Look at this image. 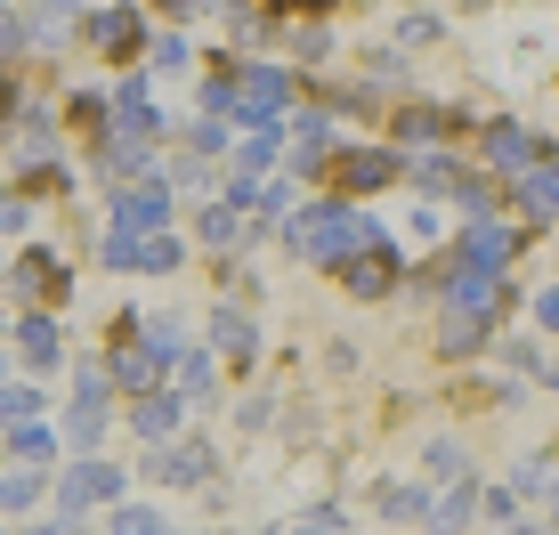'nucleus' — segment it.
Masks as SVG:
<instances>
[{"label": "nucleus", "mask_w": 559, "mask_h": 535, "mask_svg": "<svg viewBox=\"0 0 559 535\" xmlns=\"http://www.w3.org/2000/svg\"><path fill=\"white\" fill-rule=\"evenodd\" d=\"M478 511H487L495 527H519V487H487V495H478Z\"/></svg>", "instance_id": "32"}, {"label": "nucleus", "mask_w": 559, "mask_h": 535, "mask_svg": "<svg viewBox=\"0 0 559 535\" xmlns=\"http://www.w3.org/2000/svg\"><path fill=\"white\" fill-rule=\"evenodd\" d=\"M211 349L236 357V366H252V357H260V324H252V309H236V300H227V309H211Z\"/></svg>", "instance_id": "11"}, {"label": "nucleus", "mask_w": 559, "mask_h": 535, "mask_svg": "<svg viewBox=\"0 0 559 535\" xmlns=\"http://www.w3.org/2000/svg\"><path fill=\"white\" fill-rule=\"evenodd\" d=\"M195 236L211 243V252H227V243H243V212H236V203H203V219H195Z\"/></svg>", "instance_id": "21"}, {"label": "nucleus", "mask_w": 559, "mask_h": 535, "mask_svg": "<svg viewBox=\"0 0 559 535\" xmlns=\"http://www.w3.org/2000/svg\"><path fill=\"white\" fill-rule=\"evenodd\" d=\"M300 535H341V511H333V503H317V511L300 520Z\"/></svg>", "instance_id": "39"}, {"label": "nucleus", "mask_w": 559, "mask_h": 535, "mask_svg": "<svg viewBox=\"0 0 559 535\" xmlns=\"http://www.w3.org/2000/svg\"><path fill=\"white\" fill-rule=\"evenodd\" d=\"M227 33H236V41H267V16H243L236 9V16H227Z\"/></svg>", "instance_id": "40"}, {"label": "nucleus", "mask_w": 559, "mask_h": 535, "mask_svg": "<svg viewBox=\"0 0 559 535\" xmlns=\"http://www.w3.org/2000/svg\"><path fill=\"white\" fill-rule=\"evenodd\" d=\"M267 163H276V122H252V130H243V163L236 170H243V179H260Z\"/></svg>", "instance_id": "25"}, {"label": "nucleus", "mask_w": 559, "mask_h": 535, "mask_svg": "<svg viewBox=\"0 0 559 535\" xmlns=\"http://www.w3.org/2000/svg\"><path fill=\"white\" fill-rule=\"evenodd\" d=\"M421 463H430V479H471V463H462V447H454V438H438V447L421 454Z\"/></svg>", "instance_id": "30"}, {"label": "nucleus", "mask_w": 559, "mask_h": 535, "mask_svg": "<svg viewBox=\"0 0 559 535\" xmlns=\"http://www.w3.org/2000/svg\"><path fill=\"white\" fill-rule=\"evenodd\" d=\"M170 390H179L187 406L211 397V357H203V349H179V357H170Z\"/></svg>", "instance_id": "23"}, {"label": "nucleus", "mask_w": 559, "mask_h": 535, "mask_svg": "<svg viewBox=\"0 0 559 535\" xmlns=\"http://www.w3.org/2000/svg\"><path fill=\"white\" fill-rule=\"evenodd\" d=\"M25 535H73V511H49L41 527H25Z\"/></svg>", "instance_id": "44"}, {"label": "nucleus", "mask_w": 559, "mask_h": 535, "mask_svg": "<svg viewBox=\"0 0 559 535\" xmlns=\"http://www.w3.org/2000/svg\"><path fill=\"white\" fill-rule=\"evenodd\" d=\"M0 98H9V82H0Z\"/></svg>", "instance_id": "47"}, {"label": "nucleus", "mask_w": 559, "mask_h": 535, "mask_svg": "<svg viewBox=\"0 0 559 535\" xmlns=\"http://www.w3.org/2000/svg\"><path fill=\"white\" fill-rule=\"evenodd\" d=\"M179 187H187V195H203V187H211V170H203V155H187V163H179Z\"/></svg>", "instance_id": "41"}, {"label": "nucleus", "mask_w": 559, "mask_h": 535, "mask_svg": "<svg viewBox=\"0 0 559 535\" xmlns=\"http://www.w3.org/2000/svg\"><path fill=\"white\" fill-rule=\"evenodd\" d=\"M16 349H25V366H57V357H66V333H57V317L33 309L25 324H16Z\"/></svg>", "instance_id": "16"}, {"label": "nucleus", "mask_w": 559, "mask_h": 535, "mask_svg": "<svg viewBox=\"0 0 559 535\" xmlns=\"http://www.w3.org/2000/svg\"><path fill=\"white\" fill-rule=\"evenodd\" d=\"M260 535H276V527H260Z\"/></svg>", "instance_id": "48"}, {"label": "nucleus", "mask_w": 559, "mask_h": 535, "mask_svg": "<svg viewBox=\"0 0 559 535\" xmlns=\"http://www.w3.org/2000/svg\"><path fill=\"white\" fill-rule=\"evenodd\" d=\"M535 317H544V333H559V284H551L544 300H535Z\"/></svg>", "instance_id": "43"}, {"label": "nucleus", "mask_w": 559, "mask_h": 535, "mask_svg": "<svg viewBox=\"0 0 559 535\" xmlns=\"http://www.w3.org/2000/svg\"><path fill=\"white\" fill-rule=\"evenodd\" d=\"M82 33H90L106 57H130V49L146 41V33H139V9H98V16H82Z\"/></svg>", "instance_id": "15"}, {"label": "nucleus", "mask_w": 559, "mask_h": 535, "mask_svg": "<svg viewBox=\"0 0 559 535\" xmlns=\"http://www.w3.org/2000/svg\"><path fill=\"white\" fill-rule=\"evenodd\" d=\"M146 57H154V66H163V73H187V66H195V49H187V33H163V41H154Z\"/></svg>", "instance_id": "31"}, {"label": "nucleus", "mask_w": 559, "mask_h": 535, "mask_svg": "<svg viewBox=\"0 0 559 535\" xmlns=\"http://www.w3.org/2000/svg\"><path fill=\"white\" fill-rule=\"evenodd\" d=\"M98 430H106V397H73V414H66V438H73V447H98Z\"/></svg>", "instance_id": "24"}, {"label": "nucleus", "mask_w": 559, "mask_h": 535, "mask_svg": "<svg viewBox=\"0 0 559 535\" xmlns=\"http://www.w3.org/2000/svg\"><path fill=\"white\" fill-rule=\"evenodd\" d=\"M73 25H82V16H73V0H41V9L25 16V41H33V49H57V41H73Z\"/></svg>", "instance_id": "17"}, {"label": "nucleus", "mask_w": 559, "mask_h": 535, "mask_svg": "<svg viewBox=\"0 0 559 535\" xmlns=\"http://www.w3.org/2000/svg\"><path fill=\"white\" fill-rule=\"evenodd\" d=\"M430 130H447V114H438V106H406V114H397V139H406V146H421Z\"/></svg>", "instance_id": "28"}, {"label": "nucleus", "mask_w": 559, "mask_h": 535, "mask_svg": "<svg viewBox=\"0 0 559 535\" xmlns=\"http://www.w3.org/2000/svg\"><path fill=\"white\" fill-rule=\"evenodd\" d=\"M106 373L122 381L130 397H154V390H163V381H170V366H163V357H154L146 341H139V324H130V317L114 324V341H106Z\"/></svg>", "instance_id": "2"}, {"label": "nucleus", "mask_w": 559, "mask_h": 535, "mask_svg": "<svg viewBox=\"0 0 559 535\" xmlns=\"http://www.w3.org/2000/svg\"><path fill=\"white\" fill-rule=\"evenodd\" d=\"M511 535H559V520H535V527H511Z\"/></svg>", "instance_id": "45"}, {"label": "nucleus", "mask_w": 559, "mask_h": 535, "mask_svg": "<svg viewBox=\"0 0 559 535\" xmlns=\"http://www.w3.org/2000/svg\"><path fill=\"white\" fill-rule=\"evenodd\" d=\"M170 187L163 179H130V187H114V227H122V236H163L170 227Z\"/></svg>", "instance_id": "4"}, {"label": "nucleus", "mask_w": 559, "mask_h": 535, "mask_svg": "<svg viewBox=\"0 0 559 535\" xmlns=\"http://www.w3.org/2000/svg\"><path fill=\"white\" fill-rule=\"evenodd\" d=\"M66 284H73V276H66V260H57L49 243H33V252L16 260V293H25L33 309H41V300H66Z\"/></svg>", "instance_id": "10"}, {"label": "nucleus", "mask_w": 559, "mask_h": 535, "mask_svg": "<svg viewBox=\"0 0 559 535\" xmlns=\"http://www.w3.org/2000/svg\"><path fill=\"white\" fill-rule=\"evenodd\" d=\"M114 535H170L154 511H139V503H114Z\"/></svg>", "instance_id": "33"}, {"label": "nucleus", "mask_w": 559, "mask_h": 535, "mask_svg": "<svg viewBox=\"0 0 559 535\" xmlns=\"http://www.w3.org/2000/svg\"><path fill=\"white\" fill-rule=\"evenodd\" d=\"M146 479L154 487H203L211 479V447L203 438H163V447L146 454Z\"/></svg>", "instance_id": "7"}, {"label": "nucleus", "mask_w": 559, "mask_h": 535, "mask_svg": "<svg viewBox=\"0 0 559 535\" xmlns=\"http://www.w3.org/2000/svg\"><path fill=\"white\" fill-rule=\"evenodd\" d=\"M519 487L527 495H559V454H527V463H519Z\"/></svg>", "instance_id": "27"}, {"label": "nucleus", "mask_w": 559, "mask_h": 535, "mask_svg": "<svg viewBox=\"0 0 559 535\" xmlns=\"http://www.w3.org/2000/svg\"><path fill=\"white\" fill-rule=\"evenodd\" d=\"M511 195H519V212H527V219H559V155H544L535 170H519Z\"/></svg>", "instance_id": "12"}, {"label": "nucleus", "mask_w": 559, "mask_h": 535, "mask_svg": "<svg viewBox=\"0 0 559 535\" xmlns=\"http://www.w3.org/2000/svg\"><path fill=\"white\" fill-rule=\"evenodd\" d=\"M397 82H406V57H397V49H381L373 66H365V90H397Z\"/></svg>", "instance_id": "34"}, {"label": "nucleus", "mask_w": 559, "mask_h": 535, "mask_svg": "<svg viewBox=\"0 0 559 535\" xmlns=\"http://www.w3.org/2000/svg\"><path fill=\"white\" fill-rule=\"evenodd\" d=\"M146 170H154V139H122V130H106L98 179H106V187H130V179H146Z\"/></svg>", "instance_id": "9"}, {"label": "nucleus", "mask_w": 559, "mask_h": 535, "mask_svg": "<svg viewBox=\"0 0 559 535\" xmlns=\"http://www.w3.org/2000/svg\"><path fill=\"white\" fill-rule=\"evenodd\" d=\"M414 511H421L414 487H390V495H381V520H414Z\"/></svg>", "instance_id": "38"}, {"label": "nucleus", "mask_w": 559, "mask_h": 535, "mask_svg": "<svg viewBox=\"0 0 559 535\" xmlns=\"http://www.w3.org/2000/svg\"><path fill=\"white\" fill-rule=\"evenodd\" d=\"M333 179L341 187H381V179H397V155H390V146H357V155H341Z\"/></svg>", "instance_id": "18"}, {"label": "nucleus", "mask_w": 559, "mask_h": 535, "mask_svg": "<svg viewBox=\"0 0 559 535\" xmlns=\"http://www.w3.org/2000/svg\"><path fill=\"white\" fill-rule=\"evenodd\" d=\"M471 511H478V487H471V479H447V495L430 503V535H462Z\"/></svg>", "instance_id": "19"}, {"label": "nucleus", "mask_w": 559, "mask_h": 535, "mask_svg": "<svg viewBox=\"0 0 559 535\" xmlns=\"http://www.w3.org/2000/svg\"><path fill=\"white\" fill-rule=\"evenodd\" d=\"M49 479H57V463H16V471H0V511H25Z\"/></svg>", "instance_id": "20"}, {"label": "nucleus", "mask_w": 559, "mask_h": 535, "mask_svg": "<svg viewBox=\"0 0 559 535\" xmlns=\"http://www.w3.org/2000/svg\"><path fill=\"white\" fill-rule=\"evenodd\" d=\"M179 414H187V397H179V390H170V381H163V390H154V397H139V406H130V430L163 447V438L179 430Z\"/></svg>", "instance_id": "14"}, {"label": "nucleus", "mask_w": 559, "mask_h": 535, "mask_svg": "<svg viewBox=\"0 0 559 535\" xmlns=\"http://www.w3.org/2000/svg\"><path fill=\"white\" fill-rule=\"evenodd\" d=\"M227 139H236L227 122H195V130H187V146H195V155H227Z\"/></svg>", "instance_id": "35"}, {"label": "nucleus", "mask_w": 559, "mask_h": 535, "mask_svg": "<svg viewBox=\"0 0 559 535\" xmlns=\"http://www.w3.org/2000/svg\"><path fill=\"white\" fill-rule=\"evenodd\" d=\"M341 276H349L357 300H381V293H397V252H390V243H373V252H357Z\"/></svg>", "instance_id": "13"}, {"label": "nucleus", "mask_w": 559, "mask_h": 535, "mask_svg": "<svg viewBox=\"0 0 559 535\" xmlns=\"http://www.w3.org/2000/svg\"><path fill=\"white\" fill-rule=\"evenodd\" d=\"M511 252H519V227L495 219V212H471V227H462V243H454L462 268H495V276L511 268Z\"/></svg>", "instance_id": "6"}, {"label": "nucleus", "mask_w": 559, "mask_h": 535, "mask_svg": "<svg viewBox=\"0 0 559 535\" xmlns=\"http://www.w3.org/2000/svg\"><path fill=\"white\" fill-rule=\"evenodd\" d=\"M495 324H471V317H438V357H478Z\"/></svg>", "instance_id": "22"}, {"label": "nucleus", "mask_w": 559, "mask_h": 535, "mask_svg": "<svg viewBox=\"0 0 559 535\" xmlns=\"http://www.w3.org/2000/svg\"><path fill=\"white\" fill-rule=\"evenodd\" d=\"M544 155H559V146H551V139H535V130H519V122H495V130H487V170H503V179L535 170Z\"/></svg>", "instance_id": "8"}, {"label": "nucleus", "mask_w": 559, "mask_h": 535, "mask_svg": "<svg viewBox=\"0 0 559 535\" xmlns=\"http://www.w3.org/2000/svg\"><path fill=\"white\" fill-rule=\"evenodd\" d=\"M293 106V73L284 66H243V82H236V122L252 130V122H276V114Z\"/></svg>", "instance_id": "5"}, {"label": "nucleus", "mask_w": 559, "mask_h": 535, "mask_svg": "<svg viewBox=\"0 0 559 535\" xmlns=\"http://www.w3.org/2000/svg\"><path fill=\"white\" fill-rule=\"evenodd\" d=\"M33 414H41V390H33V381L0 390V423H33Z\"/></svg>", "instance_id": "29"}, {"label": "nucleus", "mask_w": 559, "mask_h": 535, "mask_svg": "<svg viewBox=\"0 0 559 535\" xmlns=\"http://www.w3.org/2000/svg\"><path fill=\"white\" fill-rule=\"evenodd\" d=\"M90 503H122V463H98V454H82V463L57 471V511H73V520H82Z\"/></svg>", "instance_id": "3"}, {"label": "nucleus", "mask_w": 559, "mask_h": 535, "mask_svg": "<svg viewBox=\"0 0 559 535\" xmlns=\"http://www.w3.org/2000/svg\"><path fill=\"white\" fill-rule=\"evenodd\" d=\"M373 243H390L381 236V219H365L357 203H308V212L293 219V252L308 260V268H349L357 252H373Z\"/></svg>", "instance_id": "1"}, {"label": "nucleus", "mask_w": 559, "mask_h": 535, "mask_svg": "<svg viewBox=\"0 0 559 535\" xmlns=\"http://www.w3.org/2000/svg\"><path fill=\"white\" fill-rule=\"evenodd\" d=\"M25 219H33L25 195H0V236H25Z\"/></svg>", "instance_id": "37"}, {"label": "nucleus", "mask_w": 559, "mask_h": 535, "mask_svg": "<svg viewBox=\"0 0 559 535\" xmlns=\"http://www.w3.org/2000/svg\"><path fill=\"white\" fill-rule=\"evenodd\" d=\"M203 106H211V114H236V73H211V82H203Z\"/></svg>", "instance_id": "36"}, {"label": "nucleus", "mask_w": 559, "mask_h": 535, "mask_svg": "<svg viewBox=\"0 0 559 535\" xmlns=\"http://www.w3.org/2000/svg\"><path fill=\"white\" fill-rule=\"evenodd\" d=\"M16 49H25V25H16V16L0 9V57H16Z\"/></svg>", "instance_id": "42"}, {"label": "nucleus", "mask_w": 559, "mask_h": 535, "mask_svg": "<svg viewBox=\"0 0 559 535\" xmlns=\"http://www.w3.org/2000/svg\"><path fill=\"white\" fill-rule=\"evenodd\" d=\"M551 390H559V366H551Z\"/></svg>", "instance_id": "46"}, {"label": "nucleus", "mask_w": 559, "mask_h": 535, "mask_svg": "<svg viewBox=\"0 0 559 535\" xmlns=\"http://www.w3.org/2000/svg\"><path fill=\"white\" fill-rule=\"evenodd\" d=\"M9 454H16V463H41V454H57V430H41V423H16V430H9Z\"/></svg>", "instance_id": "26"}]
</instances>
